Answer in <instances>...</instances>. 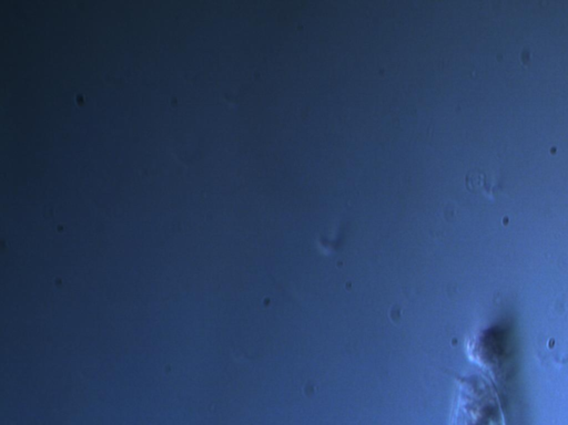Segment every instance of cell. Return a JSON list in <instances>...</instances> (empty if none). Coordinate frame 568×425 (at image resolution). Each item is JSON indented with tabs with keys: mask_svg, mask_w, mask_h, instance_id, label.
I'll list each match as a JSON object with an SVG mask.
<instances>
[{
	"mask_svg": "<svg viewBox=\"0 0 568 425\" xmlns=\"http://www.w3.org/2000/svg\"><path fill=\"white\" fill-rule=\"evenodd\" d=\"M453 425H506V421L496 394L481 386L462 394Z\"/></svg>",
	"mask_w": 568,
	"mask_h": 425,
	"instance_id": "6da1fadb",
	"label": "cell"
},
{
	"mask_svg": "<svg viewBox=\"0 0 568 425\" xmlns=\"http://www.w3.org/2000/svg\"><path fill=\"white\" fill-rule=\"evenodd\" d=\"M467 189L476 193H484L486 195H493L494 189L498 186L495 177L487 176V173L481 170H474L470 172L466 176Z\"/></svg>",
	"mask_w": 568,
	"mask_h": 425,
	"instance_id": "7a4b0ae2",
	"label": "cell"
}]
</instances>
